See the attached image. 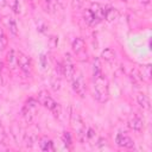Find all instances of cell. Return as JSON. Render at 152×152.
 Wrapping results in <instances>:
<instances>
[{"instance_id":"obj_1","label":"cell","mask_w":152,"mask_h":152,"mask_svg":"<svg viewBox=\"0 0 152 152\" xmlns=\"http://www.w3.org/2000/svg\"><path fill=\"white\" fill-rule=\"evenodd\" d=\"M93 94L94 97L101 102L104 103L109 99V87H108V80L106 76H103L102 72L93 75Z\"/></svg>"},{"instance_id":"obj_2","label":"cell","mask_w":152,"mask_h":152,"mask_svg":"<svg viewBox=\"0 0 152 152\" xmlns=\"http://www.w3.org/2000/svg\"><path fill=\"white\" fill-rule=\"evenodd\" d=\"M70 125L72 127V129L77 133L78 138L82 139V137L86 138V127H84V124L80 116L78 113L76 112H72L71 115H70Z\"/></svg>"},{"instance_id":"obj_3","label":"cell","mask_w":152,"mask_h":152,"mask_svg":"<svg viewBox=\"0 0 152 152\" xmlns=\"http://www.w3.org/2000/svg\"><path fill=\"white\" fill-rule=\"evenodd\" d=\"M37 107H38V101L34 99H28L25 102L21 113H23V116L25 118L26 121H32V119L37 112Z\"/></svg>"},{"instance_id":"obj_4","label":"cell","mask_w":152,"mask_h":152,"mask_svg":"<svg viewBox=\"0 0 152 152\" xmlns=\"http://www.w3.org/2000/svg\"><path fill=\"white\" fill-rule=\"evenodd\" d=\"M72 89L74 91L80 96V97H86V94H87V86H86V82L83 80L82 76H75L72 78Z\"/></svg>"},{"instance_id":"obj_5","label":"cell","mask_w":152,"mask_h":152,"mask_svg":"<svg viewBox=\"0 0 152 152\" xmlns=\"http://www.w3.org/2000/svg\"><path fill=\"white\" fill-rule=\"evenodd\" d=\"M63 76H65L69 81H72L75 77V66L69 53H65V62L63 63Z\"/></svg>"},{"instance_id":"obj_6","label":"cell","mask_w":152,"mask_h":152,"mask_svg":"<svg viewBox=\"0 0 152 152\" xmlns=\"http://www.w3.org/2000/svg\"><path fill=\"white\" fill-rule=\"evenodd\" d=\"M37 101H38L39 104H42L43 107L48 108L49 110H51V109L53 108V106L56 104V101H55V100L50 96V94H49L48 91H45V90L39 91L38 97H37Z\"/></svg>"},{"instance_id":"obj_7","label":"cell","mask_w":152,"mask_h":152,"mask_svg":"<svg viewBox=\"0 0 152 152\" xmlns=\"http://www.w3.org/2000/svg\"><path fill=\"white\" fill-rule=\"evenodd\" d=\"M17 59H18V66L24 71V72H30L32 64H31V59L23 52H18L17 55Z\"/></svg>"},{"instance_id":"obj_8","label":"cell","mask_w":152,"mask_h":152,"mask_svg":"<svg viewBox=\"0 0 152 152\" xmlns=\"http://www.w3.org/2000/svg\"><path fill=\"white\" fill-rule=\"evenodd\" d=\"M115 142L120 147H125V148H133L134 147V141L129 137H127V135H125L122 133H119L116 135Z\"/></svg>"},{"instance_id":"obj_9","label":"cell","mask_w":152,"mask_h":152,"mask_svg":"<svg viewBox=\"0 0 152 152\" xmlns=\"http://www.w3.org/2000/svg\"><path fill=\"white\" fill-rule=\"evenodd\" d=\"M90 12L93 13V15L95 17L96 20H102L104 19V13H106V7H103L102 5H100L99 2H93L90 6Z\"/></svg>"},{"instance_id":"obj_10","label":"cell","mask_w":152,"mask_h":152,"mask_svg":"<svg viewBox=\"0 0 152 152\" xmlns=\"http://www.w3.org/2000/svg\"><path fill=\"white\" fill-rule=\"evenodd\" d=\"M128 127L131 129L135 131V132H140L142 129V127H144V122H142V120L139 116L134 115V116H132L128 120Z\"/></svg>"},{"instance_id":"obj_11","label":"cell","mask_w":152,"mask_h":152,"mask_svg":"<svg viewBox=\"0 0 152 152\" xmlns=\"http://www.w3.org/2000/svg\"><path fill=\"white\" fill-rule=\"evenodd\" d=\"M38 145H39V148L42 151H52L53 150V142L50 138H48L46 135H43L39 138V141H38Z\"/></svg>"},{"instance_id":"obj_12","label":"cell","mask_w":152,"mask_h":152,"mask_svg":"<svg viewBox=\"0 0 152 152\" xmlns=\"http://www.w3.org/2000/svg\"><path fill=\"white\" fill-rule=\"evenodd\" d=\"M120 15V12L114 8V7H109V8H106V13H104V19L108 21V23H112L114 20H116Z\"/></svg>"},{"instance_id":"obj_13","label":"cell","mask_w":152,"mask_h":152,"mask_svg":"<svg viewBox=\"0 0 152 152\" xmlns=\"http://www.w3.org/2000/svg\"><path fill=\"white\" fill-rule=\"evenodd\" d=\"M6 61H7L8 66L12 70H15V68L18 66V59H17V55H15V51L14 50H10V52L7 53Z\"/></svg>"},{"instance_id":"obj_14","label":"cell","mask_w":152,"mask_h":152,"mask_svg":"<svg viewBox=\"0 0 152 152\" xmlns=\"http://www.w3.org/2000/svg\"><path fill=\"white\" fill-rule=\"evenodd\" d=\"M137 101H138V103H139V106H140L141 108H144V109H150V108H151L150 99H148L147 95H145V94H142V93L138 94V95H137Z\"/></svg>"},{"instance_id":"obj_15","label":"cell","mask_w":152,"mask_h":152,"mask_svg":"<svg viewBox=\"0 0 152 152\" xmlns=\"http://www.w3.org/2000/svg\"><path fill=\"white\" fill-rule=\"evenodd\" d=\"M139 76L141 77L142 81L150 82L151 81V64H146L142 65V68L139 71Z\"/></svg>"},{"instance_id":"obj_16","label":"cell","mask_w":152,"mask_h":152,"mask_svg":"<svg viewBox=\"0 0 152 152\" xmlns=\"http://www.w3.org/2000/svg\"><path fill=\"white\" fill-rule=\"evenodd\" d=\"M101 58L104 59L106 62H112L115 58V51L110 48H107L101 52Z\"/></svg>"},{"instance_id":"obj_17","label":"cell","mask_w":152,"mask_h":152,"mask_svg":"<svg viewBox=\"0 0 152 152\" xmlns=\"http://www.w3.org/2000/svg\"><path fill=\"white\" fill-rule=\"evenodd\" d=\"M6 25H7L8 30H10V32H11L13 36H17V34H18V26H17V23H15V20H14L13 18L7 17V18H6Z\"/></svg>"},{"instance_id":"obj_18","label":"cell","mask_w":152,"mask_h":152,"mask_svg":"<svg viewBox=\"0 0 152 152\" xmlns=\"http://www.w3.org/2000/svg\"><path fill=\"white\" fill-rule=\"evenodd\" d=\"M71 48H72V51H74L75 53H80V52L83 50V48H84V40H83L82 38H76V39H74V42H72V44H71Z\"/></svg>"},{"instance_id":"obj_19","label":"cell","mask_w":152,"mask_h":152,"mask_svg":"<svg viewBox=\"0 0 152 152\" xmlns=\"http://www.w3.org/2000/svg\"><path fill=\"white\" fill-rule=\"evenodd\" d=\"M83 18H84V20H86L89 25H94V24H96V23L99 21V20H96V19H95V17L93 15V13L90 12V10H89V8L84 11V13H83Z\"/></svg>"},{"instance_id":"obj_20","label":"cell","mask_w":152,"mask_h":152,"mask_svg":"<svg viewBox=\"0 0 152 152\" xmlns=\"http://www.w3.org/2000/svg\"><path fill=\"white\" fill-rule=\"evenodd\" d=\"M50 84H51V88H52L55 91L59 90V88H61V77H59V76H57V75L51 76Z\"/></svg>"},{"instance_id":"obj_21","label":"cell","mask_w":152,"mask_h":152,"mask_svg":"<svg viewBox=\"0 0 152 152\" xmlns=\"http://www.w3.org/2000/svg\"><path fill=\"white\" fill-rule=\"evenodd\" d=\"M100 72H102L101 71V63H100L99 58H95L93 61V75H96V74H100Z\"/></svg>"},{"instance_id":"obj_22","label":"cell","mask_w":152,"mask_h":152,"mask_svg":"<svg viewBox=\"0 0 152 152\" xmlns=\"http://www.w3.org/2000/svg\"><path fill=\"white\" fill-rule=\"evenodd\" d=\"M51 112H52V114H53L55 118L59 119V116H61V114H62V107H61V104L56 102V104L53 106V108L51 109Z\"/></svg>"},{"instance_id":"obj_23","label":"cell","mask_w":152,"mask_h":152,"mask_svg":"<svg viewBox=\"0 0 152 152\" xmlns=\"http://www.w3.org/2000/svg\"><path fill=\"white\" fill-rule=\"evenodd\" d=\"M57 44H58V37L57 36H51L48 40V45L50 49H55L57 48Z\"/></svg>"},{"instance_id":"obj_24","label":"cell","mask_w":152,"mask_h":152,"mask_svg":"<svg viewBox=\"0 0 152 152\" xmlns=\"http://www.w3.org/2000/svg\"><path fill=\"white\" fill-rule=\"evenodd\" d=\"M62 139H63V142L65 145H71L72 144V138H71V134L69 132H63Z\"/></svg>"},{"instance_id":"obj_25","label":"cell","mask_w":152,"mask_h":152,"mask_svg":"<svg viewBox=\"0 0 152 152\" xmlns=\"http://www.w3.org/2000/svg\"><path fill=\"white\" fill-rule=\"evenodd\" d=\"M37 30L39 31V32H46V30H48V25L42 20V19H38V21H37Z\"/></svg>"},{"instance_id":"obj_26","label":"cell","mask_w":152,"mask_h":152,"mask_svg":"<svg viewBox=\"0 0 152 152\" xmlns=\"http://www.w3.org/2000/svg\"><path fill=\"white\" fill-rule=\"evenodd\" d=\"M84 4V0H71V7L74 10H80Z\"/></svg>"},{"instance_id":"obj_27","label":"cell","mask_w":152,"mask_h":152,"mask_svg":"<svg viewBox=\"0 0 152 152\" xmlns=\"http://www.w3.org/2000/svg\"><path fill=\"white\" fill-rule=\"evenodd\" d=\"M7 38L5 36H0V52L5 50V48L7 46Z\"/></svg>"},{"instance_id":"obj_28","label":"cell","mask_w":152,"mask_h":152,"mask_svg":"<svg viewBox=\"0 0 152 152\" xmlns=\"http://www.w3.org/2000/svg\"><path fill=\"white\" fill-rule=\"evenodd\" d=\"M57 1H58V0H45V4L48 5V7H49L50 10H55V7H56V5H57Z\"/></svg>"},{"instance_id":"obj_29","label":"cell","mask_w":152,"mask_h":152,"mask_svg":"<svg viewBox=\"0 0 152 152\" xmlns=\"http://www.w3.org/2000/svg\"><path fill=\"white\" fill-rule=\"evenodd\" d=\"M12 8L15 13H20V5L18 2V0H13V4H12Z\"/></svg>"},{"instance_id":"obj_30","label":"cell","mask_w":152,"mask_h":152,"mask_svg":"<svg viewBox=\"0 0 152 152\" xmlns=\"http://www.w3.org/2000/svg\"><path fill=\"white\" fill-rule=\"evenodd\" d=\"M4 139H5V129H4L2 125L0 124V142H1Z\"/></svg>"},{"instance_id":"obj_31","label":"cell","mask_w":152,"mask_h":152,"mask_svg":"<svg viewBox=\"0 0 152 152\" xmlns=\"http://www.w3.org/2000/svg\"><path fill=\"white\" fill-rule=\"evenodd\" d=\"M40 61H42V65L45 68V66H46V63H45V55H42V56H40Z\"/></svg>"},{"instance_id":"obj_32","label":"cell","mask_w":152,"mask_h":152,"mask_svg":"<svg viewBox=\"0 0 152 152\" xmlns=\"http://www.w3.org/2000/svg\"><path fill=\"white\" fill-rule=\"evenodd\" d=\"M7 5V0H0V8H4Z\"/></svg>"},{"instance_id":"obj_33","label":"cell","mask_w":152,"mask_h":152,"mask_svg":"<svg viewBox=\"0 0 152 152\" xmlns=\"http://www.w3.org/2000/svg\"><path fill=\"white\" fill-rule=\"evenodd\" d=\"M1 69H2V64H1V62H0V72H1Z\"/></svg>"}]
</instances>
